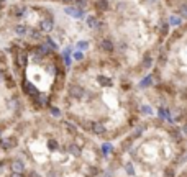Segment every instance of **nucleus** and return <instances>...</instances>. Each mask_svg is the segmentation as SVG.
Returning a JSON list of instances; mask_svg holds the SVG:
<instances>
[{
    "instance_id": "obj_6",
    "label": "nucleus",
    "mask_w": 187,
    "mask_h": 177,
    "mask_svg": "<svg viewBox=\"0 0 187 177\" xmlns=\"http://www.w3.org/2000/svg\"><path fill=\"white\" fill-rule=\"evenodd\" d=\"M169 15L181 18V21H187V0H162Z\"/></svg>"
},
{
    "instance_id": "obj_3",
    "label": "nucleus",
    "mask_w": 187,
    "mask_h": 177,
    "mask_svg": "<svg viewBox=\"0 0 187 177\" xmlns=\"http://www.w3.org/2000/svg\"><path fill=\"white\" fill-rule=\"evenodd\" d=\"M23 177H102L105 151L61 115L40 117L23 138Z\"/></svg>"
},
{
    "instance_id": "obj_7",
    "label": "nucleus",
    "mask_w": 187,
    "mask_h": 177,
    "mask_svg": "<svg viewBox=\"0 0 187 177\" xmlns=\"http://www.w3.org/2000/svg\"><path fill=\"white\" fill-rule=\"evenodd\" d=\"M40 28H41V31H45V33L51 31V30H53V20H51V18H46V20H43V21L40 23Z\"/></svg>"
},
{
    "instance_id": "obj_11",
    "label": "nucleus",
    "mask_w": 187,
    "mask_h": 177,
    "mask_svg": "<svg viewBox=\"0 0 187 177\" xmlns=\"http://www.w3.org/2000/svg\"><path fill=\"white\" fill-rule=\"evenodd\" d=\"M0 2H3V0H0Z\"/></svg>"
},
{
    "instance_id": "obj_1",
    "label": "nucleus",
    "mask_w": 187,
    "mask_h": 177,
    "mask_svg": "<svg viewBox=\"0 0 187 177\" xmlns=\"http://www.w3.org/2000/svg\"><path fill=\"white\" fill-rule=\"evenodd\" d=\"M138 84L107 57L82 54L66 82L59 113L99 143H115L145 117Z\"/></svg>"
},
{
    "instance_id": "obj_8",
    "label": "nucleus",
    "mask_w": 187,
    "mask_h": 177,
    "mask_svg": "<svg viewBox=\"0 0 187 177\" xmlns=\"http://www.w3.org/2000/svg\"><path fill=\"white\" fill-rule=\"evenodd\" d=\"M26 63H28L26 52H20V54H18V66H20V67H25Z\"/></svg>"
},
{
    "instance_id": "obj_2",
    "label": "nucleus",
    "mask_w": 187,
    "mask_h": 177,
    "mask_svg": "<svg viewBox=\"0 0 187 177\" xmlns=\"http://www.w3.org/2000/svg\"><path fill=\"white\" fill-rule=\"evenodd\" d=\"M90 10L94 52L143 80L171 31L162 0H95Z\"/></svg>"
},
{
    "instance_id": "obj_5",
    "label": "nucleus",
    "mask_w": 187,
    "mask_h": 177,
    "mask_svg": "<svg viewBox=\"0 0 187 177\" xmlns=\"http://www.w3.org/2000/svg\"><path fill=\"white\" fill-rule=\"evenodd\" d=\"M143 80L145 102L187 136V21L171 28Z\"/></svg>"
},
{
    "instance_id": "obj_9",
    "label": "nucleus",
    "mask_w": 187,
    "mask_h": 177,
    "mask_svg": "<svg viewBox=\"0 0 187 177\" xmlns=\"http://www.w3.org/2000/svg\"><path fill=\"white\" fill-rule=\"evenodd\" d=\"M177 177H187V161H185L184 167L181 169V172H179V175H177Z\"/></svg>"
},
{
    "instance_id": "obj_4",
    "label": "nucleus",
    "mask_w": 187,
    "mask_h": 177,
    "mask_svg": "<svg viewBox=\"0 0 187 177\" xmlns=\"http://www.w3.org/2000/svg\"><path fill=\"white\" fill-rule=\"evenodd\" d=\"M187 161V136L159 115H145L105 152L102 177H177Z\"/></svg>"
},
{
    "instance_id": "obj_10",
    "label": "nucleus",
    "mask_w": 187,
    "mask_h": 177,
    "mask_svg": "<svg viewBox=\"0 0 187 177\" xmlns=\"http://www.w3.org/2000/svg\"><path fill=\"white\" fill-rule=\"evenodd\" d=\"M17 33H18V35H26V28L25 26H17Z\"/></svg>"
}]
</instances>
